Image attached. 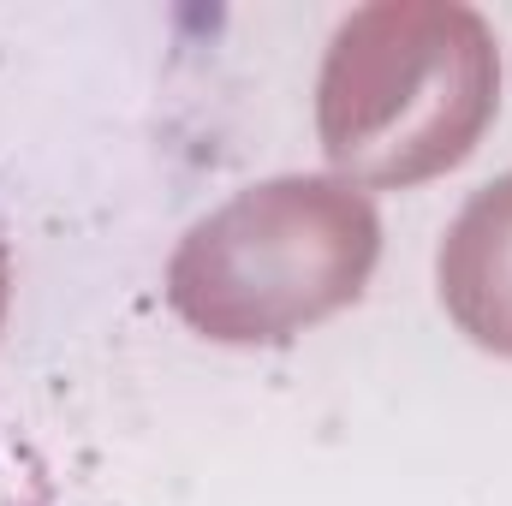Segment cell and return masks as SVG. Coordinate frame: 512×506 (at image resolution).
Segmentation results:
<instances>
[{
    "instance_id": "obj_1",
    "label": "cell",
    "mask_w": 512,
    "mask_h": 506,
    "mask_svg": "<svg viewBox=\"0 0 512 506\" xmlns=\"http://www.w3.org/2000/svg\"><path fill=\"white\" fill-rule=\"evenodd\" d=\"M501 108V48L459 0L358 6L316 78V137L346 185H423L459 167Z\"/></svg>"
},
{
    "instance_id": "obj_2",
    "label": "cell",
    "mask_w": 512,
    "mask_h": 506,
    "mask_svg": "<svg viewBox=\"0 0 512 506\" xmlns=\"http://www.w3.org/2000/svg\"><path fill=\"white\" fill-rule=\"evenodd\" d=\"M376 203L334 173H286L209 209L167 262V304L215 346H280L364 298Z\"/></svg>"
},
{
    "instance_id": "obj_3",
    "label": "cell",
    "mask_w": 512,
    "mask_h": 506,
    "mask_svg": "<svg viewBox=\"0 0 512 506\" xmlns=\"http://www.w3.org/2000/svg\"><path fill=\"white\" fill-rule=\"evenodd\" d=\"M435 280L459 334L495 358H512V173L459 209L435 256Z\"/></svg>"
},
{
    "instance_id": "obj_4",
    "label": "cell",
    "mask_w": 512,
    "mask_h": 506,
    "mask_svg": "<svg viewBox=\"0 0 512 506\" xmlns=\"http://www.w3.org/2000/svg\"><path fill=\"white\" fill-rule=\"evenodd\" d=\"M0 506H96V501L78 495L72 483H60V471L42 453L0 435Z\"/></svg>"
},
{
    "instance_id": "obj_5",
    "label": "cell",
    "mask_w": 512,
    "mask_h": 506,
    "mask_svg": "<svg viewBox=\"0 0 512 506\" xmlns=\"http://www.w3.org/2000/svg\"><path fill=\"white\" fill-rule=\"evenodd\" d=\"M6 298H12V262L0 251V322H6Z\"/></svg>"
}]
</instances>
